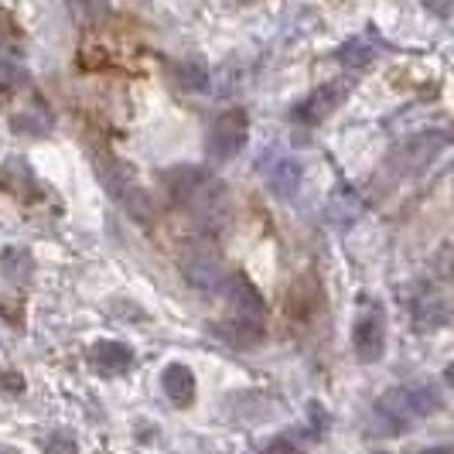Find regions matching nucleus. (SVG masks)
Segmentation results:
<instances>
[{"label": "nucleus", "instance_id": "obj_1", "mask_svg": "<svg viewBox=\"0 0 454 454\" xmlns=\"http://www.w3.org/2000/svg\"><path fill=\"white\" fill-rule=\"evenodd\" d=\"M164 184L171 192V202L178 205L182 212H188L195 223L223 226V219L229 212V199L226 184L219 182L215 175H208L205 168H195V164H182V168H171L164 175Z\"/></svg>", "mask_w": 454, "mask_h": 454}, {"label": "nucleus", "instance_id": "obj_2", "mask_svg": "<svg viewBox=\"0 0 454 454\" xmlns=\"http://www.w3.org/2000/svg\"><path fill=\"white\" fill-rule=\"evenodd\" d=\"M441 410H444V393L434 380H417L407 387L387 389L376 400V417L389 431H410L417 420H427Z\"/></svg>", "mask_w": 454, "mask_h": 454}, {"label": "nucleus", "instance_id": "obj_3", "mask_svg": "<svg viewBox=\"0 0 454 454\" xmlns=\"http://www.w3.org/2000/svg\"><path fill=\"white\" fill-rule=\"evenodd\" d=\"M96 175H99L103 188L110 192V199H114L134 223H140V226H151V223H154V202H151L147 188L137 182L134 168H127L123 160L110 158V154H96Z\"/></svg>", "mask_w": 454, "mask_h": 454}, {"label": "nucleus", "instance_id": "obj_4", "mask_svg": "<svg viewBox=\"0 0 454 454\" xmlns=\"http://www.w3.org/2000/svg\"><path fill=\"white\" fill-rule=\"evenodd\" d=\"M247 137H250V116L247 110H226L223 116H215V123L208 127L205 137V151L212 160H232L243 147H247Z\"/></svg>", "mask_w": 454, "mask_h": 454}, {"label": "nucleus", "instance_id": "obj_5", "mask_svg": "<svg viewBox=\"0 0 454 454\" xmlns=\"http://www.w3.org/2000/svg\"><path fill=\"white\" fill-rule=\"evenodd\" d=\"M352 348L359 363H380L387 352V311L383 304H365L352 325Z\"/></svg>", "mask_w": 454, "mask_h": 454}, {"label": "nucleus", "instance_id": "obj_6", "mask_svg": "<svg viewBox=\"0 0 454 454\" xmlns=\"http://www.w3.org/2000/svg\"><path fill=\"white\" fill-rule=\"evenodd\" d=\"M348 92H352V82H348V79H328V82H321L308 99H301L294 110H291V116H294L297 123L315 127V123L328 120V116L339 110L341 103L348 99Z\"/></svg>", "mask_w": 454, "mask_h": 454}, {"label": "nucleus", "instance_id": "obj_7", "mask_svg": "<svg viewBox=\"0 0 454 454\" xmlns=\"http://www.w3.org/2000/svg\"><path fill=\"white\" fill-rule=\"evenodd\" d=\"M182 273L192 287H202V291H223L226 284V267L219 260V253L205 250V247H192L182 256Z\"/></svg>", "mask_w": 454, "mask_h": 454}, {"label": "nucleus", "instance_id": "obj_8", "mask_svg": "<svg viewBox=\"0 0 454 454\" xmlns=\"http://www.w3.org/2000/svg\"><path fill=\"white\" fill-rule=\"evenodd\" d=\"M223 291H226L229 301H232L236 318H250V321L267 318V301H263V294L256 291V284H253L247 273H229Z\"/></svg>", "mask_w": 454, "mask_h": 454}, {"label": "nucleus", "instance_id": "obj_9", "mask_svg": "<svg viewBox=\"0 0 454 454\" xmlns=\"http://www.w3.org/2000/svg\"><path fill=\"white\" fill-rule=\"evenodd\" d=\"M260 175L267 178V184L280 199H287L301 188L304 168H301V160L287 158V154H267V158H260Z\"/></svg>", "mask_w": 454, "mask_h": 454}, {"label": "nucleus", "instance_id": "obj_10", "mask_svg": "<svg viewBox=\"0 0 454 454\" xmlns=\"http://www.w3.org/2000/svg\"><path fill=\"white\" fill-rule=\"evenodd\" d=\"M90 363L103 376H123L134 369V348L123 341H96L90 348Z\"/></svg>", "mask_w": 454, "mask_h": 454}, {"label": "nucleus", "instance_id": "obj_11", "mask_svg": "<svg viewBox=\"0 0 454 454\" xmlns=\"http://www.w3.org/2000/svg\"><path fill=\"white\" fill-rule=\"evenodd\" d=\"M160 387L164 396L175 403V407H192L195 403V372L184 363H171L160 372Z\"/></svg>", "mask_w": 454, "mask_h": 454}, {"label": "nucleus", "instance_id": "obj_12", "mask_svg": "<svg viewBox=\"0 0 454 454\" xmlns=\"http://www.w3.org/2000/svg\"><path fill=\"white\" fill-rule=\"evenodd\" d=\"M0 188L11 192V195H21V199H38V195H42V192H38V182H35V175H31V168H27L24 158H11L0 168Z\"/></svg>", "mask_w": 454, "mask_h": 454}, {"label": "nucleus", "instance_id": "obj_13", "mask_svg": "<svg viewBox=\"0 0 454 454\" xmlns=\"http://www.w3.org/2000/svg\"><path fill=\"white\" fill-rule=\"evenodd\" d=\"M229 345H239V348H250L263 339V321H250V318H229L215 328Z\"/></svg>", "mask_w": 454, "mask_h": 454}, {"label": "nucleus", "instance_id": "obj_14", "mask_svg": "<svg viewBox=\"0 0 454 454\" xmlns=\"http://www.w3.org/2000/svg\"><path fill=\"white\" fill-rule=\"evenodd\" d=\"M175 86L184 92L208 90V68L202 62H182V66H175Z\"/></svg>", "mask_w": 454, "mask_h": 454}, {"label": "nucleus", "instance_id": "obj_15", "mask_svg": "<svg viewBox=\"0 0 454 454\" xmlns=\"http://www.w3.org/2000/svg\"><path fill=\"white\" fill-rule=\"evenodd\" d=\"M308 434L304 427L301 431H287V434H277L270 444L263 448V454H308Z\"/></svg>", "mask_w": 454, "mask_h": 454}, {"label": "nucleus", "instance_id": "obj_16", "mask_svg": "<svg viewBox=\"0 0 454 454\" xmlns=\"http://www.w3.org/2000/svg\"><path fill=\"white\" fill-rule=\"evenodd\" d=\"M341 62H348V66H365V62H372L376 55H372V48L365 45L363 38H356V42H348V45L339 51Z\"/></svg>", "mask_w": 454, "mask_h": 454}, {"label": "nucleus", "instance_id": "obj_17", "mask_svg": "<svg viewBox=\"0 0 454 454\" xmlns=\"http://www.w3.org/2000/svg\"><path fill=\"white\" fill-rule=\"evenodd\" d=\"M42 448H45V454H75V441L68 437V434H48L45 441H42Z\"/></svg>", "mask_w": 454, "mask_h": 454}, {"label": "nucleus", "instance_id": "obj_18", "mask_svg": "<svg viewBox=\"0 0 454 454\" xmlns=\"http://www.w3.org/2000/svg\"><path fill=\"white\" fill-rule=\"evenodd\" d=\"M18 79H21L18 66H4V62H0V86H14Z\"/></svg>", "mask_w": 454, "mask_h": 454}, {"label": "nucleus", "instance_id": "obj_19", "mask_svg": "<svg viewBox=\"0 0 454 454\" xmlns=\"http://www.w3.org/2000/svg\"><path fill=\"white\" fill-rule=\"evenodd\" d=\"M424 454H451V448H427Z\"/></svg>", "mask_w": 454, "mask_h": 454}, {"label": "nucleus", "instance_id": "obj_20", "mask_svg": "<svg viewBox=\"0 0 454 454\" xmlns=\"http://www.w3.org/2000/svg\"><path fill=\"white\" fill-rule=\"evenodd\" d=\"M0 454H11V451H7V448H0Z\"/></svg>", "mask_w": 454, "mask_h": 454}]
</instances>
